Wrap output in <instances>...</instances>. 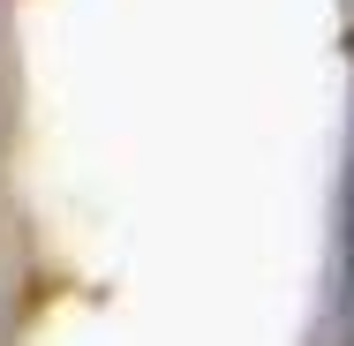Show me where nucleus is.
<instances>
[{"label":"nucleus","instance_id":"1","mask_svg":"<svg viewBox=\"0 0 354 346\" xmlns=\"http://www.w3.org/2000/svg\"><path fill=\"white\" fill-rule=\"evenodd\" d=\"M339 324L354 331V136H347V189H339Z\"/></svg>","mask_w":354,"mask_h":346}]
</instances>
